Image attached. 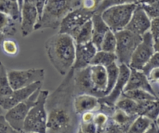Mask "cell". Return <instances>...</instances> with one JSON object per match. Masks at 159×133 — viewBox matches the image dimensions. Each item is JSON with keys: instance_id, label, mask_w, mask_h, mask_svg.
Returning <instances> with one entry per match:
<instances>
[{"instance_id": "ab89813d", "label": "cell", "mask_w": 159, "mask_h": 133, "mask_svg": "<svg viewBox=\"0 0 159 133\" xmlns=\"http://www.w3.org/2000/svg\"><path fill=\"white\" fill-rule=\"evenodd\" d=\"M24 2H29V3L34 6V7H36L37 10H38V13H39L40 18H41V16H42V13H43L44 8H45V5L46 0H24Z\"/></svg>"}, {"instance_id": "8fae6325", "label": "cell", "mask_w": 159, "mask_h": 133, "mask_svg": "<svg viewBox=\"0 0 159 133\" xmlns=\"http://www.w3.org/2000/svg\"><path fill=\"white\" fill-rule=\"evenodd\" d=\"M154 43V40L150 31L147 32L142 36L141 42L136 48L131 58L129 65V68L140 71L143 69L151 56L155 52Z\"/></svg>"}, {"instance_id": "44dd1931", "label": "cell", "mask_w": 159, "mask_h": 133, "mask_svg": "<svg viewBox=\"0 0 159 133\" xmlns=\"http://www.w3.org/2000/svg\"><path fill=\"white\" fill-rule=\"evenodd\" d=\"M138 116L137 115H129L126 114L124 111H121L119 108H115L114 112L111 116V120L113 123L121 128L125 133L129 129L131 124L134 122Z\"/></svg>"}, {"instance_id": "4dcf8cb0", "label": "cell", "mask_w": 159, "mask_h": 133, "mask_svg": "<svg viewBox=\"0 0 159 133\" xmlns=\"http://www.w3.org/2000/svg\"><path fill=\"white\" fill-rule=\"evenodd\" d=\"M116 49V33L111 30H108L105 34L102 44H101L100 51H106V52L115 53Z\"/></svg>"}, {"instance_id": "8992f818", "label": "cell", "mask_w": 159, "mask_h": 133, "mask_svg": "<svg viewBox=\"0 0 159 133\" xmlns=\"http://www.w3.org/2000/svg\"><path fill=\"white\" fill-rule=\"evenodd\" d=\"M137 6V3L116 6L108 8L101 14L110 30L116 33L126 29Z\"/></svg>"}, {"instance_id": "6da1fadb", "label": "cell", "mask_w": 159, "mask_h": 133, "mask_svg": "<svg viewBox=\"0 0 159 133\" xmlns=\"http://www.w3.org/2000/svg\"><path fill=\"white\" fill-rule=\"evenodd\" d=\"M74 73L72 69L56 91L48 94L47 133H76L79 128L80 117L73 108Z\"/></svg>"}, {"instance_id": "ac0fdd59", "label": "cell", "mask_w": 159, "mask_h": 133, "mask_svg": "<svg viewBox=\"0 0 159 133\" xmlns=\"http://www.w3.org/2000/svg\"><path fill=\"white\" fill-rule=\"evenodd\" d=\"M98 98L89 94H78L73 98V108L77 115L80 117L83 114L90 111H96L99 108Z\"/></svg>"}, {"instance_id": "d4e9b609", "label": "cell", "mask_w": 159, "mask_h": 133, "mask_svg": "<svg viewBox=\"0 0 159 133\" xmlns=\"http://www.w3.org/2000/svg\"><path fill=\"white\" fill-rule=\"evenodd\" d=\"M115 62H117V57L115 53L98 51L91 65H101V66H104L106 68L108 65H111Z\"/></svg>"}, {"instance_id": "7c38bea8", "label": "cell", "mask_w": 159, "mask_h": 133, "mask_svg": "<svg viewBox=\"0 0 159 133\" xmlns=\"http://www.w3.org/2000/svg\"><path fill=\"white\" fill-rule=\"evenodd\" d=\"M119 76L114 87L108 95L98 99L100 104H103L110 107H115L117 100L121 97L122 94L124 92L125 87L130 75V68L125 64H119Z\"/></svg>"}, {"instance_id": "f546056e", "label": "cell", "mask_w": 159, "mask_h": 133, "mask_svg": "<svg viewBox=\"0 0 159 133\" xmlns=\"http://www.w3.org/2000/svg\"><path fill=\"white\" fill-rule=\"evenodd\" d=\"M137 4L142 7L151 20L159 16V0H140Z\"/></svg>"}, {"instance_id": "7dc6e473", "label": "cell", "mask_w": 159, "mask_h": 133, "mask_svg": "<svg viewBox=\"0 0 159 133\" xmlns=\"http://www.w3.org/2000/svg\"><path fill=\"white\" fill-rule=\"evenodd\" d=\"M154 122V123H155L156 126H157V129H158V131H159V117H157V118L156 119V121H155V122Z\"/></svg>"}, {"instance_id": "f5cc1de1", "label": "cell", "mask_w": 159, "mask_h": 133, "mask_svg": "<svg viewBox=\"0 0 159 133\" xmlns=\"http://www.w3.org/2000/svg\"><path fill=\"white\" fill-rule=\"evenodd\" d=\"M80 2H81V0H80Z\"/></svg>"}, {"instance_id": "f907efd6", "label": "cell", "mask_w": 159, "mask_h": 133, "mask_svg": "<svg viewBox=\"0 0 159 133\" xmlns=\"http://www.w3.org/2000/svg\"><path fill=\"white\" fill-rule=\"evenodd\" d=\"M4 111V110L2 109V108H1V106H0V115H2V111Z\"/></svg>"}, {"instance_id": "83f0119b", "label": "cell", "mask_w": 159, "mask_h": 133, "mask_svg": "<svg viewBox=\"0 0 159 133\" xmlns=\"http://www.w3.org/2000/svg\"><path fill=\"white\" fill-rule=\"evenodd\" d=\"M152 121L143 116H138L131 124L126 133H144L148 129Z\"/></svg>"}, {"instance_id": "ffe728a7", "label": "cell", "mask_w": 159, "mask_h": 133, "mask_svg": "<svg viewBox=\"0 0 159 133\" xmlns=\"http://www.w3.org/2000/svg\"><path fill=\"white\" fill-rule=\"evenodd\" d=\"M137 115L143 116L152 122L159 117V98L152 100L137 102Z\"/></svg>"}, {"instance_id": "3957f363", "label": "cell", "mask_w": 159, "mask_h": 133, "mask_svg": "<svg viewBox=\"0 0 159 133\" xmlns=\"http://www.w3.org/2000/svg\"><path fill=\"white\" fill-rule=\"evenodd\" d=\"M108 73L105 67L91 65L83 69L75 70L74 94H89L97 98L107 96Z\"/></svg>"}, {"instance_id": "5bb4252c", "label": "cell", "mask_w": 159, "mask_h": 133, "mask_svg": "<svg viewBox=\"0 0 159 133\" xmlns=\"http://www.w3.org/2000/svg\"><path fill=\"white\" fill-rule=\"evenodd\" d=\"M42 82H38L25 88L13 91L10 96L0 100V106L5 111H8L10 108L28 98L37 91L42 89Z\"/></svg>"}, {"instance_id": "7a4b0ae2", "label": "cell", "mask_w": 159, "mask_h": 133, "mask_svg": "<svg viewBox=\"0 0 159 133\" xmlns=\"http://www.w3.org/2000/svg\"><path fill=\"white\" fill-rule=\"evenodd\" d=\"M47 56L55 69L66 76L73 69L75 61L76 44L70 35L58 32L45 42Z\"/></svg>"}, {"instance_id": "74e56055", "label": "cell", "mask_w": 159, "mask_h": 133, "mask_svg": "<svg viewBox=\"0 0 159 133\" xmlns=\"http://www.w3.org/2000/svg\"><path fill=\"white\" fill-rule=\"evenodd\" d=\"M150 32L152 35L154 40L159 38V16L154 18L151 21V27H150Z\"/></svg>"}, {"instance_id": "30bf717a", "label": "cell", "mask_w": 159, "mask_h": 133, "mask_svg": "<svg viewBox=\"0 0 159 133\" xmlns=\"http://www.w3.org/2000/svg\"><path fill=\"white\" fill-rule=\"evenodd\" d=\"M94 12L89 11L80 7L69 13L61 22L59 33H66L73 38L80 27L91 20Z\"/></svg>"}, {"instance_id": "5b68a950", "label": "cell", "mask_w": 159, "mask_h": 133, "mask_svg": "<svg viewBox=\"0 0 159 133\" xmlns=\"http://www.w3.org/2000/svg\"><path fill=\"white\" fill-rule=\"evenodd\" d=\"M48 94L49 92L48 91H40L38 100L29 111L24 122V131L25 133H47L48 114L46 111V101Z\"/></svg>"}, {"instance_id": "bcb514c9", "label": "cell", "mask_w": 159, "mask_h": 133, "mask_svg": "<svg viewBox=\"0 0 159 133\" xmlns=\"http://www.w3.org/2000/svg\"><path fill=\"white\" fill-rule=\"evenodd\" d=\"M4 39H6V37L3 36L2 33H0V44H2V42L3 41Z\"/></svg>"}, {"instance_id": "e0dca14e", "label": "cell", "mask_w": 159, "mask_h": 133, "mask_svg": "<svg viewBox=\"0 0 159 133\" xmlns=\"http://www.w3.org/2000/svg\"><path fill=\"white\" fill-rule=\"evenodd\" d=\"M133 90H143L157 97L152 85L148 80V76L140 70L130 69V75L128 79L124 91H133Z\"/></svg>"}, {"instance_id": "9c48e42d", "label": "cell", "mask_w": 159, "mask_h": 133, "mask_svg": "<svg viewBox=\"0 0 159 133\" xmlns=\"http://www.w3.org/2000/svg\"><path fill=\"white\" fill-rule=\"evenodd\" d=\"M45 72L44 69H13L8 71V78L13 91L25 88L38 82H43Z\"/></svg>"}, {"instance_id": "836d02e7", "label": "cell", "mask_w": 159, "mask_h": 133, "mask_svg": "<svg viewBox=\"0 0 159 133\" xmlns=\"http://www.w3.org/2000/svg\"><path fill=\"white\" fill-rule=\"evenodd\" d=\"M1 44L3 51L8 55L13 56L18 53V44L14 40L4 39Z\"/></svg>"}, {"instance_id": "603a6c76", "label": "cell", "mask_w": 159, "mask_h": 133, "mask_svg": "<svg viewBox=\"0 0 159 133\" xmlns=\"http://www.w3.org/2000/svg\"><path fill=\"white\" fill-rule=\"evenodd\" d=\"M16 33V21L8 15L0 12V33L5 37H11Z\"/></svg>"}, {"instance_id": "f6af8a7d", "label": "cell", "mask_w": 159, "mask_h": 133, "mask_svg": "<svg viewBox=\"0 0 159 133\" xmlns=\"http://www.w3.org/2000/svg\"><path fill=\"white\" fill-rule=\"evenodd\" d=\"M154 51H155V52H159V38L158 39L154 40Z\"/></svg>"}, {"instance_id": "ee69618b", "label": "cell", "mask_w": 159, "mask_h": 133, "mask_svg": "<svg viewBox=\"0 0 159 133\" xmlns=\"http://www.w3.org/2000/svg\"><path fill=\"white\" fill-rule=\"evenodd\" d=\"M144 133H159L158 129H157V126H156L155 123L154 122L151 125V126L148 128V129L145 131Z\"/></svg>"}, {"instance_id": "8d00e7d4", "label": "cell", "mask_w": 159, "mask_h": 133, "mask_svg": "<svg viewBox=\"0 0 159 133\" xmlns=\"http://www.w3.org/2000/svg\"><path fill=\"white\" fill-rule=\"evenodd\" d=\"M103 0H81L80 7L87 10L95 12Z\"/></svg>"}, {"instance_id": "816d5d0a", "label": "cell", "mask_w": 159, "mask_h": 133, "mask_svg": "<svg viewBox=\"0 0 159 133\" xmlns=\"http://www.w3.org/2000/svg\"><path fill=\"white\" fill-rule=\"evenodd\" d=\"M27 133H37V132H27Z\"/></svg>"}, {"instance_id": "2e32d148", "label": "cell", "mask_w": 159, "mask_h": 133, "mask_svg": "<svg viewBox=\"0 0 159 133\" xmlns=\"http://www.w3.org/2000/svg\"><path fill=\"white\" fill-rule=\"evenodd\" d=\"M151 21V20L147 15L144 10L139 4H137V8L134 10L129 24L126 26V30L140 36H143L150 30Z\"/></svg>"}, {"instance_id": "ba28073f", "label": "cell", "mask_w": 159, "mask_h": 133, "mask_svg": "<svg viewBox=\"0 0 159 133\" xmlns=\"http://www.w3.org/2000/svg\"><path fill=\"white\" fill-rule=\"evenodd\" d=\"M41 90L42 89L37 91L25 100L20 102L13 108L7 111V113L4 115V117H5L7 122L15 130L19 131H24V125L26 117H27L30 109L36 104Z\"/></svg>"}, {"instance_id": "d6a6232c", "label": "cell", "mask_w": 159, "mask_h": 133, "mask_svg": "<svg viewBox=\"0 0 159 133\" xmlns=\"http://www.w3.org/2000/svg\"><path fill=\"white\" fill-rule=\"evenodd\" d=\"M140 0H103L102 3L99 5L98 9L94 13H102L108 8L110 7H116L119 5H125V4H131V3H138Z\"/></svg>"}, {"instance_id": "4fadbf2b", "label": "cell", "mask_w": 159, "mask_h": 133, "mask_svg": "<svg viewBox=\"0 0 159 133\" xmlns=\"http://www.w3.org/2000/svg\"><path fill=\"white\" fill-rule=\"evenodd\" d=\"M20 30L23 37H27L34 30L39 21V13L36 7L29 2H24L20 12Z\"/></svg>"}, {"instance_id": "7bdbcfd3", "label": "cell", "mask_w": 159, "mask_h": 133, "mask_svg": "<svg viewBox=\"0 0 159 133\" xmlns=\"http://www.w3.org/2000/svg\"><path fill=\"white\" fill-rule=\"evenodd\" d=\"M94 112L95 111H90V112H86L80 115V122H83V123L92 122L94 120Z\"/></svg>"}, {"instance_id": "1f68e13d", "label": "cell", "mask_w": 159, "mask_h": 133, "mask_svg": "<svg viewBox=\"0 0 159 133\" xmlns=\"http://www.w3.org/2000/svg\"><path fill=\"white\" fill-rule=\"evenodd\" d=\"M107 73H108V86H107V95L110 94L111 90L114 87L116 81H117L118 76L119 73V65L117 62L111 64L106 67Z\"/></svg>"}, {"instance_id": "cb8c5ba5", "label": "cell", "mask_w": 159, "mask_h": 133, "mask_svg": "<svg viewBox=\"0 0 159 133\" xmlns=\"http://www.w3.org/2000/svg\"><path fill=\"white\" fill-rule=\"evenodd\" d=\"M13 89L10 86L8 78V71L0 62V100L6 98L11 94Z\"/></svg>"}, {"instance_id": "e575fe53", "label": "cell", "mask_w": 159, "mask_h": 133, "mask_svg": "<svg viewBox=\"0 0 159 133\" xmlns=\"http://www.w3.org/2000/svg\"><path fill=\"white\" fill-rule=\"evenodd\" d=\"M159 68V52H154V54L151 56L150 60L148 61V63L145 65L143 69L141 70L146 76H148V73L151 71V70L154 69Z\"/></svg>"}, {"instance_id": "52a82bcc", "label": "cell", "mask_w": 159, "mask_h": 133, "mask_svg": "<svg viewBox=\"0 0 159 133\" xmlns=\"http://www.w3.org/2000/svg\"><path fill=\"white\" fill-rule=\"evenodd\" d=\"M116 49L115 54L117 63L125 64L129 66L133 54L142 41V36L137 35L128 30L116 32Z\"/></svg>"}, {"instance_id": "7402d4cb", "label": "cell", "mask_w": 159, "mask_h": 133, "mask_svg": "<svg viewBox=\"0 0 159 133\" xmlns=\"http://www.w3.org/2000/svg\"><path fill=\"white\" fill-rule=\"evenodd\" d=\"M0 12L8 15L16 22H20V7L18 0H0Z\"/></svg>"}, {"instance_id": "4316f807", "label": "cell", "mask_w": 159, "mask_h": 133, "mask_svg": "<svg viewBox=\"0 0 159 133\" xmlns=\"http://www.w3.org/2000/svg\"><path fill=\"white\" fill-rule=\"evenodd\" d=\"M115 107L129 115L138 116L137 115V103L132 99L121 96V97L116 103Z\"/></svg>"}, {"instance_id": "f35d334b", "label": "cell", "mask_w": 159, "mask_h": 133, "mask_svg": "<svg viewBox=\"0 0 159 133\" xmlns=\"http://www.w3.org/2000/svg\"><path fill=\"white\" fill-rule=\"evenodd\" d=\"M79 127L84 133H97V126L93 122L88 123L80 122Z\"/></svg>"}, {"instance_id": "b9f144b4", "label": "cell", "mask_w": 159, "mask_h": 133, "mask_svg": "<svg viewBox=\"0 0 159 133\" xmlns=\"http://www.w3.org/2000/svg\"><path fill=\"white\" fill-rule=\"evenodd\" d=\"M105 133H125V131L116 124L113 123L111 120H110L109 124H108Z\"/></svg>"}, {"instance_id": "9a60e30c", "label": "cell", "mask_w": 159, "mask_h": 133, "mask_svg": "<svg viewBox=\"0 0 159 133\" xmlns=\"http://www.w3.org/2000/svg\"><path fill=\"white\" fill-rule=\"evenodd\" d=\"M98 49L92 41L85 44H76L75 61L73 69L80 70L91 65Z\"/></svg>"}, {"instance_id": "d6986e66", "label": "cell", "mask_w": 159, "mask_h": 133, "mask_svg": "<svg viewBox=\"0 0 159 133\" xmlns=\"http://www.w3.org/2000/svg\"><path fill=\"white\" fill-rule=\"evenodd\" d=\"M91 21H92V40L91 41L95 45L98 51H100L102 41L107 32L110 30V29L102 19V14L100 13H94L91 18Z\"/></svg>"}, {"instance_id": "c3c4849f", "label": "cell", "mask_w": 159, "mask_h": 133, "mask_svg": "<svg viewBox=\"0 0 159 133\" xmlns=\"http://www.w3.org/2000/svg\"><path fill=\"white\" fill-rule=\"evenodd\" d=\"M18 2H19L20 7V10H21V8H22L23 3H24V0H18Z\"/></svg>"}, {"instance_id": "60d3db41", "label": "cell", "mask_w": 159, "mask_h": 133, "mask_svg": "<svg viewBox=\"0 0 159 133\" xmlns=\"http://www.w3.org/2000/svg\"><path fill=\"white\" fill-rule=\"evenodd\" d=\"M147 76L151 85L156 83L159 80V68L151 70Z\"/></svg>"}, {"instance_id": "f1b7e54d", "label": "cell", "mask_w": 159, "mask_h": 133, "mask_svg": "<svg viewBox=\"0 0 159 133\" xmlns=\"http://www.w3.org/2000/svg\"><path fill=\"white\" fill-rule=\"evenodd\" d=\"M122 96L127 98L132 99L136 102L145 101V100H156L159 97L152 95L148 91H143V90H133V91H124Z\"/></svg>"}, {"instance_id": "d590c367", "label": "cell", "mask_w": 159, "mask_h": 133, "mask_svg": "<svg viewBox=\"0 0 159 133\" xmlns=\"http://www.w3.org/2000/svg\"><path fill=\"white\" fill-rule=\"evenodd\" d=\"M0 133H25L15 130L6 120L3 114L0 115Z\"/></svg>"}, {"instance_id": "277c9868", "label": "cell", "mask_w": 159, "mask_h": 133, "mask_svg": "<svg viewBox=\"0 0 159 133\" xmlns=\"http://www.w3.org/2000/svg\"><path fill=\"white\" fill-rule=\"evenodd\" d=\"M80 0H46L43 13L34 30L59 28L63 18L80 7Z\"/></svg>"}, {"instance_id": "681fc988", "label": "cell", "mask_w": 159, "mask_h": 133, "mask_svg": "<svg viewBox=\"0 0 159 133\" xmlns=\"http://www.w3.org/2000/svg\"><path fill=\"white\" fill-rule=\"evenodd\" d=\"M76 133H84L83 131H82V130L80 129V127H79V128H78V130H77V131H76Z\"/></svg>"}, {"instance_id": "484cf974", "label": "cell", "mask_w": 159, "mask_h": 133, "mask_svg": "<svg viewBox=\"0 0 159 133\" xmlns=\"http://www.w3.org/2000/svg\"><path fill=\"white\" fill-rule=\"evenodd\" d=\"M75 44H85L91 41L92 40V21H89L84 24L77 31L73 38Z\"/></svg>"}]
</instances>
